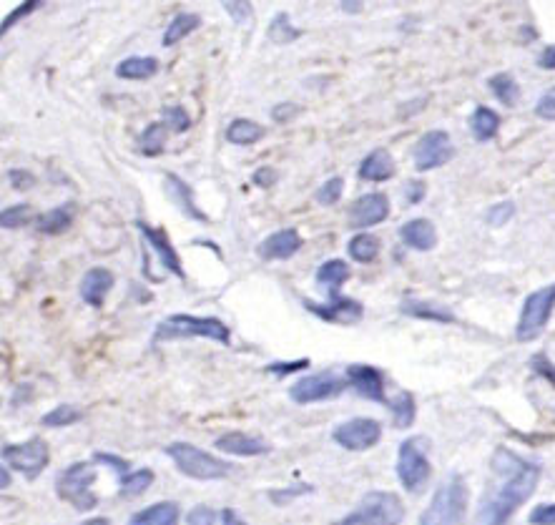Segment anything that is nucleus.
I'll return each instance as SVG.
<instances>
[{"mask_svg": "<svg viewBox=\"0 0 555 525\" xmlns=\"http://www.w3.org/2000/svg\"><path fill=\"white\" fill-rule=\"evenodd\" d=\"M495 483L485 493L478 510V525H508L515 510L535 493L540 465L500 448L493 455Z\"/></svg>", "mask_w": 555, "mask_h": 525, "instance_id": "1", "label": "nucleus"}, {"mask_svg": "<svg viewBox=\"0 0 555 525\" xmlns=\"http://www.w3.org/2000/svg\"><path fill=\"white\" fill-rule=\"evenodd\" d=\"M468 500L470 493L463 475L453 473L448 480H442L440 488L435 490L430 505L420 515V525H465Z\"/></svg>", "mask_w": 555, "mask_h": 525, "instance_id": "2", "label": "nucleus"}, {"mask_svg": "<svg viewBox=\"0 0 555 525\" xmlns=\"http://www.w3.org/2000/svg\"><path fill=\"white\" fill-rule=\"evenodd\" d=\"M184 337H206L219 345H229L232 332L216 317H194V314H171L164 322H159L154 332V342L184 340Z\"/></svg>", "mask_w": 555, "mask_h": 525, "instance_id": "3", "label": "nucleus"}, {"mask_svg": "<svg viewBox=\"0 0 555 525\" xmlns=\"http://www.w3.org/2000/svg\"><path fill=\"white\" fill-rule=\"evenodd\" d=\"M402 520H405V505H402L400 495L387 493V490H372L337 525H400Z\"/></svg>", "mask_w": 555, "mask_h": 525, "instance_id": "4", "label": "nucleus"}, {"mask_svg": "<svg viewBox=\"0 0 555 525\" xmlns=\"http://www.w3.org/2000/svg\"><path fill=\"white\" fill-rule=\"evenodd\" d=\"M166 455L174 460V465L179 468V473H184L186 478L194 480H221L232 473V465L227 460L214 458L206 450H199L191 443H171L166 448Z\"/></svg>", "mask_w": 555, "mask_h": 525, "instance_id": "5", "label": "nucleus"}, {"mask_svg": "<svg viewBox=\"0 0 555 525\" xmlns=\"http://www.w3.org/2000/svg\"><path fill=\"white\" fill-rule=\"evenodd\" d=\"M93 483H96V465L73 463L71 468H66L56 478V490L61 495V500H66L76 510L86 513V510H93L98 505L96 493H93Z\"/></svg>", "mask_w": 555, "mask_h": 525, "instance_id": "6", "label": "nucleus"}, {"mask_svg": "<svg viewBox=\"0 0 555 525\" xmlns=\"http://www.w3.org/2000/svg\"><path fill=\"white\" fill-rule=\"evenodd\" d=\"M430 460H427V445L422 438H410L400 445L397 453V478L407 493H420L430 480Z\"/></svg>", "mask_w": 555, "mask_h": 525, "instance_id": "7", "label": "nucleus"}, {"mask_svg": "<svg viewBox=\"0 0 555 525\" xmlns=\"http://www.w3.org/2000/svg\"><path fill=\"white\" fill-rule=\"evenodd\" d=\"M555 309V284L538 289V292L528 294L523 304V312H520L518 327H515V337L520 342H530L545 330L548 325L550 314Z\"/></svg>", "mask_w": 555, "mask_h": 525, "instance_id": "8", "label": "nucleus"}, {"mask_svg": "<svg viewBox=\"0 0 555 525\" xmlns=\"http://www.w3.org/2000/svg\"><path fill=\"white\" fill-rule=\"evenodd\" d=\"M347 387V380H342L335 372H317V375L302 377L292 385L289 397H292L297 405H312V402H324L332 400V397L342 395Z\"/></svg>", "mask_w": 555, "mask_h": 525, "instance_id": "9", "label": "nucleus"}, {"mask_svg": "<svg viewBox=\"0 0 555 525\" xmlns=\"http://www.w3.org/2000/svg\"><path fill=\"white\" fill-rule=\"evenodd\" d=\"M48 458H51L48 455V445L41 438H31L28 443L6 445L3 448V463L26 475L28 480H36L46 470Z\"/></svg>", "mask_w": 555, "mask_h": 525, "instance_id": "10", "label": "nucleus"}, {"mask_svg": "<svg viewBox=\"0 0 555 525\" xmlns=\"http://www.w3.org/2000/svg\"><path fill=\"white\" fill-rule=\"evenodd\" d=\"M332 438H335V443L340 448L352 450V453H362V450H370L380 443L382 428L372 417H355V420L337 425Z\"/></svg>", "mask_w": 555, "mask_h": 525, "instance_id": "11", "label": "nucleus"}, {"mask_svg": "<svg viewBox=\"0 0 555 525\" xmlns=\"http://www.w3.org/2000/svg\"><path fill=\"white\" fill-rule=\"evenodd\" d=\"M453 141L445 131H427L415 144V166L417 171H432L448 164L453 159Z\"/></svg>", "mask_w": 555, "mask_h": 525, "instance_id": "12", "label": "nucleus"}, {"mask_svg": "<svg viewBox=\"0 0 555 525\" xmlns=\"http://www.w3.org/2000/svg\"><path fill=\"white\" fill-rule=\"evenodd\" d=\"M304 307H307L312 314H317L319 320L332 322V325H357V322L365 317V307H362L357 299H347V297L329 299L327 304H317L304 299Z\"/></svg>", "mask_w": 555, "mask_h": 525, "instance_id": "13", "label": "nucleus"}, {"mask_svg": "<svg viewBox=\"0 0 555 525\" xmlns=\"http://www.w3.org/2000/svg\"><path fill=\"white\" fill-rule=\"evenodd\" d=\"M390 217V199L380 191L360 196L355 204L350 206V227L352 229H367L382 224Z\"/></svg>", "mask_w": 555, "mask_h": 525, "instance_id": "14", "label": "nucleus"}, {"mask_svg": "<svg viewBox=\"0 0 555 525\" xmlns=\"http://www.w3.org/2000/svg\"><path fill=\"white\" fill-rule=\"evenodd\" d=\"M347 385L357 392V395L367 397L372 402H390L385 395V375L372 365H350L347 367Z\"/></svg>", "mask_w": 555, "mask_h": 525, "instance_id": "15", "label": "nucleus"}, {"mask_svg": "<svg viewBox=\"0 0 555 525\" xmlns=\"http://www.w3.org/2000/svg\"><path fill=\"white\" fill-rule=\"evenodd\" d=\"M136 227H139V232L144 234V239L149 242V247L154 249V254L159 257L161 267L169 269L174 277L184 279L186 274H184V269H181V259H179V254H176V249L171 247V239L166 237L164 229H154L151 224H146V222H136Z\"/></svg>", "mask_w": 555, "mask_h": 525, "instance_id": "16", "label": "nucleus"}, {"mask_svg": "<svg viewBox=\"0 0 555 525\" xmlns=\"http://www.w3.org/2000/svg\"><path fill=\"white\" fill-rule=\"evenodd\" d=\"M214 445H216V450H221V453L237 455V458H257V455L269 453V445L264 443L262 438H257V435L239 433V430L221 435Z\"/></svg>", "mask_w": 555, "mask_h": 525, "instance_id": "17", "label": "nucleus"}, {"mask_svg": "<svg viewBox=\"0 0 555 525\" xmlns=\"http://www.w3.org/2000/svg\"><path fill=\"white\" fill-rule=\"evenodd\" d=\"M302 249V237H299L297 229H282V232H274L259 244V257L272 262V259H292L294 254Z\"/></svg>", "mask_w": 555, "mask_h": 525, "instance_id": "18", "label": "nucleus"}, {"mask_svg": "<svg viewBox=\"0 0 555 525\" xmlns=\"http://www.w3.org/2000/svg\"><path fill=\"white\" fill-rule=\"evenodd\" d=\"M114 287V274L103 267H93L81 279V297L88 307H103L108 292Z\"/></svg>", "mask_w": 555, "mask_h": 525, "instance_id": "19", "label": "nucleus"}, {"mask_svg": "<svg viewBox=\"0 0 555 525\" xmlns=\"http://www.w3.org/2000/svg\"><path fill=\"white\" fill-rule=\"evenodd\" d=\"M164 184H166V194H169V199L179 206L181 214L196 219V222H206V214L201 212L194 201V189H191L184 179H179L176 174H166Z\"/></svg>", "mask_w": 555, "mask_h": 525, "instance_id": "20", "label": "nucleus"}, {"mask_svg": "<svg viewBox=\"0 0 555 525\" xmlns=\"http://www.w3.org/2000/svg\"><path fill=\"white\" fill-rule=\"evenodd\" d=\"M400 239L415 252H430L437 244L435 224L430 219H410L400 227Z\"/></svg>", "mask_w": 555, "mask_h": 525, "instance_id": "21", "label": "nucleus"}, {"mask_svg": "<svg viewBox=\"0 0 555 525\" xmlns=\"http://www.w3.org/2000/svg\"><path fill=\"white\" fill-rule=\"evenodd\" d=\"M360 176L372 184H380L395 176V159L387 149H375L360 166Z\"/></svg>", "mask_w": 555, "mask_h": 525, "instance_id": "22", "label": "nucleus"}, {"mask_svg": "<svg viewBox=\"0 0 555 525\" xmlns=\"http://www.w3.org/2000/svg\"><path fill=\"white\" fill-rule=\"evenodd\" d=\"M129 525H179V505L169 503V500L154 503L131 515Z\"/></svg>", "mask_w": 555, "mask_h": 525, "instance_id": "23", "label": "nucleus"}, {"mask_svg": "<svg viewBox=\"0 0 555 525\" xmlns=\"http://www.w3.org/2000/svg\"><path fill=\"white\" fill-rule=\"evenodd\" d=\"M350 279V267L342 259H329L317 269V284L329 292V297H340V287Z\"/></svg>", "mask_w": 555, "mask_h": 525, "instance_id": "24", "label": "nucleus"}, {"mask_svg": "<svg viewBox=\"0 0 555 525\" xmlns=\"http://www.w3.org/2000/svg\"><path fill=\"white\" fill-rule=\"evenodd\" d=\"M402 312L410 314V317H417V320H430V322H455V314L450 312L448 307H440V304L432 302H422V299H405L402 302Z\"/></svg>", "mask_w": 555, "mask_h": 525, "instance_id": "25", "label": "nucleus"}, {"mask_svg": "<svg viewBox=\"0 0 555 525\" xmlns=\"http://www.w3.org/2000/svg\"><path fill=\"white\" fill-rule=\"evenodd\" d=\"M159 71V61L151 56H131L116 66V76L126 81H146Z\"/></svg>", "mask_w": 555, "mask_h": 525, "instance_id": "26", "label": "nucleus"}, {"mask_svg": "<svg viewBox=\"0 0 555 525\" xmlns=\"http://www.w3.org/2000/svg\"><path fill=\"white\" fill-rule=\"evenodd\" d=\"M71 224H73V206L61 204L56 206V209H51V212L38 217V232L48 234V237H58V234L66 232Z\"/></svg>", "mask_w": 555, "mask_h": 525, "instance_id": "27", "label": "nucleus"}, {"mask_svg": "<svg viewBox=\"0 0 555 525\" xmlns=\"http://www.w3.org/2000/svg\"><path fill=\"white\" fill-rule=\"evenodd\" d=\"M264 139V126L252 119H234L227 126V141L234 146H252Z\"/></svg>", "mask_w": 555, "mask_h": 525, "instance_id": "28", "label": "nucleus"}, {"mask_svg": "<svg viewBox=\"0 0 555 525\" xmlns=\"http://www.w3.org/2000/svg\"><path fill=\"white\" fill-rule=\"evenodd\" d=\"M498 129H500V116L495 114L493 109H488V106H478V109L473 111V116H470V131H473V136L478 141L495 139Z\"/></svg>", "mask_w": 555, "mask_h": 525, "instance_id": "29", "label": "nucleus"}, {"mask_svg": "<svg viewBox=\"0 0 555 525\" xmlns=\"http://www.w3.org/2000/svg\"><path fill=\"white\" fill-rule=\"evenodd\" d=\"M201 26V18L196 16V13H179V16L171 18V23L166 26V33L164 38H161V43H164L166 48L176 46L179 41H184L189 33H194L196 28Z\"/></svg>", "mask_w": 555, "mask_h": 525, "instance_id": "30", "label": "nucleus"}, {"mask_svg": "<svg viewBox=\"0 0 555 525\" xmlns=\"http://www.w3.org/2000/svg\"><path fill=\"white\" fill-rule=\"evenodd\" d=\"M347 252H350V257L355 259V262L360 264H370L375 262L377 254H380V239L375 237V234H357V237L350 239V244H347Z\"/></svg>", "mask_w": 555, "mask_h": 525, "instance_id": "31", "label": "nucleus"}, {"mask_svg": "<svg viewBox=\"0 0 555 525\" xmlns=\"http://www.w3.org/2000/svg\"><path fill=\"white\" fill-rule=\"evenodd\" d=\"M387 407L392 410V417H395V428H410L415 423V415H417V407H415V397L410 392H400V395L392 397L387 402Z\"/></svg>", "mask_w": 555, "mask_h": 525, "instance_id": "32", "label": "nucleus"}, {"mask_svg": "<svg viewBox=\"0 0 555 525\" xmlns=\"http://www.w3.org/2000/svg\"><path fill=\"white\" fill-rule=\"evenodd\" d=\"M267 36L274 46H289V43H294L302 36V31H297V28L292 26V18H289L287 13H277V16L272 18V23H269Z\"/></svg>", "mask_w": 555, "mask_h": 525, "instance_id": "33", "label": "nucleus"}, {"mask_svg": "<svg viewBox=\"0 0 555 525\" xmlns=\"http://www.w3.org/2000/svg\"><path fill=\"white\" fill-rule=\"evenodd\" d=\"M154 483V470L144 468V470H134V473L124 475L119 485V495L121 498H136V495L146 493Z\"/></svg>", "mask_w": 555, "mask_h": 525, "instance_id": "34", "label": "nucleus"}, {"mask_svg": "<svg viewBox=\"0 0 555 525\" xmlns=\"http://www.w3.org/2000/svg\"><path fill=\"white\" fill-rule=\"evenodd\" d=\"M490 91H493V96L498 98L503 106H515V101H518L520 96V88H518V81H515L510 73H498V76H493L488 81Z\"/></svg>", "mask_w": 555, "mask_h": 525, "instance_id": "35", "label": "nucleus"}, {"mask_svg": "<svg viewBox=\"0 0 555 525\" xmlns=\"http://www.w3.org/2000/svg\"><path fill=\"white\" fill-rule=\"evenodd\" d=\"M166 126L164 124H151L146 126L144 134L139 136V151L146 156H159L166 146Z\"/></svg>", "mask_w": 555, "mask_h": 525, "instance_id": "36", "label": "nucleus"}, {"mask_svg": "<svg viewBox=\"0 0 555 525\" xmlns=\"http://www.w3.org/2000/svg\"><path fill=\"white\" fill-rule=\"evenodd\" d=\"M81 410L73 405H58L53 407L51 412H46V415L41 417V423L46 425V428H68V425L78 423L81 420Z\"/></svg>", "mask_w": 555, "mask_h": 525, "instance_id": "37", "label": "nucleus"}, {"mask_svg": "<svg viewBox=\"0 0 555 525\" xmlns=\"http://www.w3.org/2000/svg\"><path fill=\"white\" fill-rule=\"evenodd\" d=\"M342 191H345V181H342L340 176H332V179H327L322 186H319L314 199H317L322 206H335L337 201L342 199Z\"/></svg>", "mask_w": 555, "mask_h": 525, "instance_id": "38", "label": "nucleus"}, {"mask_svg": "<svg viewBox=\"0 0 555 525\" xmlns=\"http://www.w3.org/2000/svg\"><path fill=\"white\" fill-rule=\"evenodd\" d=\"M31 217H33L31 206L16 204V206H8L6 212L0 214V224H3V229H18L26 222H31Z\"/></svg>", "mask_w": 555, "mask_h": 525, "instance_id": "39", "label": "nucleus"}, {"mask_svg": "<svg viewBox=\"0 0 555 525\" xmlns=\"http://www.w3.org/2000/svg\"><path fill=\"white\" fill-rule=\"evenodd\" d=\"M161 116L166 119V126H174L176 134H184V131L191 129V119L181 106H164Z\"/></svg>", "mask_w": 555, "mask_h": 525, "instance_id": "40", "label": "nucleus"}, {"mask_svg": "<svg viewBox=\"0 0 555 525\" xmlns=\"http://www.w3.org/2000/svg\"><path fill=\"white\" fill-rule=\"evenodd\" d=\"M513 214H515V204L513 201H503V204H495V206H490V212H488V224L490 227H505V224L513 219Z\"/></svg>", "mask_w": 555, "mask_h": 525, "instance_id": "41", "label": "nucleus"}, {"mask_svg": "<svg viewBox=\"0 0 555 525\" xmlns=\"http://www.w3.org/2000/svg\"><path fill=\"white\" fill-rule=\"evenodd\" d=\"M38 6H41V3H38V0H28V3H21V8H16V11H13L11 16H8L6 21H3V26H0V33H3V36H6V33L11 31V28L16 26V23L21 21L23 16H28V13H33V11H36Z\"/></svg>", "mask_w": 555, "mask_h": 525, "instance_id": "42", "label": "nucleus"}, {"mask_svg": "<svg viewBox=\"0 0 555 525\" xmlns=\"http://www.w3.org/2000/svg\"><path fill=\"white\" fill-rule=\"evenodd\" d=\"M186 523L189 525H214L216 523V513L206 505H196L186 513Z\"/></svg>", "mask_w": 555, "mask_h": 525, "instance_id": "43", "label": "nucleus"}, {"mask_svg": "<svg viewBox=\"0 0 555 525\" xmlns=\"http://www.w3.org/2000/svg\"><path fill=\"white\" fill-rule=\"evenodd\" d=\"M530 525H555V503H543L530 513Z\"/></svg>", "mask_w": 555, "mask_h": 525, "instance_id": "44", "label": "nucleus"}, {"mask_svg": "<svg viewBox=\"0 0 555 525\" xmlns=\"http://www.w3.org/2000/svg\"><path fill=\"white\" fill-rule=\"evenodd\" d=\"M224 11H227L237 23L252 21V6H249V3H234V0H229V3H224Z\"/></svg>", "mask_w": 555, "mask_h": 525, "instance_id": "45", "label": "nucleus"}, {"mask_svg": "<svg viewBox=\"0 0 555 525\" xmlns=\"http://www.w3.org/2000/svg\"><path fill=\"white\" fill-rule=\"evenodd\" d=\"M304 367H309V360H294V362H272V365L267 367V372H272V375H292V372H299L304 370Z\"/></svg>", "mask_w": 555, "mask_h": 525, "instance_id": "46", "label": "nucleus"}, {"mask_svg": "<svg viewBox=\"0 0 555 525\" xmlns=\"http://www.w3.org/2000/svg\"><path fill=\"white\" fill-rule=\"evenodd\" d=\"M309 490H312L309 485H294V488H289V490H272L269 498H272L277 505H282V503H289V500L299 498V495L309 493Z\"/></svg>", "mask_w": 555, "mask_h": 525, "instance_id": "47", "label": "nucleus"}, {"mask_svg": "<svg viewBox=\"0 0 555 525\" xmlns=\"http://www.w3.org/2000/svg\"><path fill=\"white\" fill-rule=\"evenodd\" d=\"M535 114L543 116V119H555V88H550V91H545L543 96H540L538 106H535Z\"/></svg>", "mask_w": 555, "mask_h": 525, "instance_id": "48", "label": "nucleus"}, {"mask_svg": "<svg viewBox=\"0 0 555 525\" xmlns=\"http://www.w3.org/2000/svg\"><path fill=\"white\" fill-rule=\"evenodd\" d=\"M8 179H11V186H13V189H18V191L31 189V186L36 184V176H33L31 171H21V169L8 171Z\"/></svg>", "mask_w": 555, "mask_h": 525, "instance_id": "49", "label": "nucleus"}, {"mask_svg": "<svg viewBox=\"0 0 555 525\" xmlns=\"http://www.w3.org/2000/svg\"><path fill=\"white\" fill-rule=\"evenodd\" d=\"M533 370L538 372L540 377H545V380L550 382V385H555V365L548 360L545 355H535L533 357Z\"/></svg>", "mask_w": 555, "mask_h": 525, "instance_id": "50", "label": "nucleus"}, {"mask_svg": "<svg viewBox=\"0 0 555 525\" xmlns=\"http://www.w3.org/2000/svg\"><path fill=\"white\" fill-rule=\"evenodd\" d=\"M96 463L111 465V468H114L116 473H121V478H124V475H129V463H126V460H121V458H116V455L96 453Z\"/></svg>", "mask_w": 555, "mask_h": 525, "instance_id": "51", "label": "nucleus"}, {"mask_svg": "<svg viewBox=\"0 0 555 525\" xmlns=\"http://www.w3.org/2000/svg\"><path fill=\"white\" fill-rule=\"evenodd\" d=\"M277 179H279V174L272 169V166H262V169L254 174V184L262 186V189H269V186H274V184H277Z\"/></svg>", "mask_w": 555, "mask_h": 525, "instance_id": "52", "label": "nucleus"}, {"mask_svg": "<svg viewBox=\"0 0 555 525\" xmlns=\"http://www.w3.org/2000/svg\"><path fill=\"white\" fill-rule=\"evenodd\" d=\"M299 111H297V106H292V103H279L277 109L272 111V116L277 121H289V119H294V116H297Z\"/></svg>", "mask_w": 555, "mask_h": 525, "instance_id": "53", "label": "nucleus"}, {"mask_svg": "<svg viewBox=\"0 0 555 525\" xmlns=\"http://www.w3.org/2000/svg\"><path fill=\"white\" fill-rule=\"evenodd\" d=\"M405 196L410 204H417V201H422V196H425V184H422V181H410Z\"/></svg>", "mask_w": 555, "mask_h": 525, "instance_id": "54", "label": "nucleus"}, {"mask_svg": "<svg viewBox=\"0 0 555 525\" xmlns=\"http://www.w3.org/2000/svg\"><path fill=\"white\" fill-rule=\"evenodd\" d=\"M540 68L545 71H555V46H548L543 53H540Z\"/></svg>", "mask_w": 555, "mask_h": 525, "instance_id": "55", "label": "nucleus"}, {"mask_svg": "<svg viewBox=\"0 0 555 525\" xmlns=\"http://www.w3.org/2000/svg\"><path fill=\"white\" fill-rule=\"evenodd\" d=\"M221 523H224V525H247L242 518H239L237 510H234V508H227L224 513H221Z\"/></svg>", "mask_w": 555, "mask_h": 525, "instance_id": "56", "label": "nucleus"}, {"mask_svg": "<svg viewBox=\"0 0 555 525\" xmlns=\"http://www.w3.org/2000/svg\"><path fill=\"white\" fill-rule=\"evenodd\" d=\"M81 525H111V520H108V518H91V520H83Z\"/></svg>", "mask_w": 555, "mask_h": 525, "instance_id": "57", "label": "nucleus"}, {"mask_svg": "<svg viewBox=\"0 0 555 525\" xmlns=\"http://www.w3.org/2000/svg\"><path fill=\"white\" fill-rule=\"evenodd\" d=\"M342 8H345V11H352V13H360L362 3H342Z\"/></svg>", "mask_w": 555, "mask_h": 525, "instance_id": "58", "label": "nucleus"}, {"mask_svg": "<svg viewBox=\"0 0 555 525\" xmlns=\"http://www.w3.org/2000/svg\"><path fill=\"white\" fill-rule=\"evenodd\" d=\"M0 480H3V488H8V485H11V475H8L6 468H3V475H0Z\"/></svg>", "mask_w": 555, "mask_h": 525, "instance_id": "59", "label": "nucleus"}]
</instances>
